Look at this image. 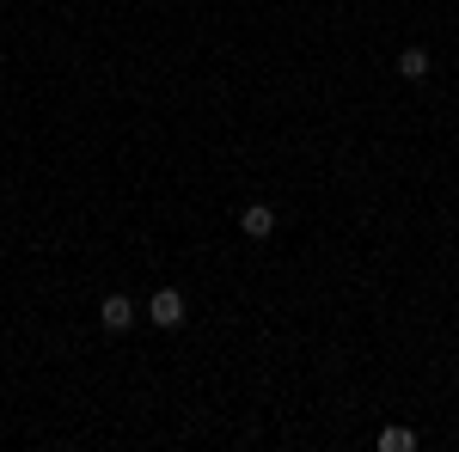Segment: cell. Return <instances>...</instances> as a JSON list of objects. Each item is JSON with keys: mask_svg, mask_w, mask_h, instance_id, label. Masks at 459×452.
<instances>
[{"mask_svg": "<svg viewBox=\"0 0 459 452\" xmlns=\"http://www.w3.org/2000/svg\"><path fill=\"white\" fill-rule=\"evenodd\" d=\"M142 312H147V324H160V330H178V324H184V294H178V287H160V294L147 300Z\"/></svg>", "mask_w": 459, "mask_h": 452, "instance_id": "cell-1", "label": "cell"}, {"mask_svg": "<svg viewBox=\"0 0 459 452\" xmlns=\"http://www.w3.org/2000/svg\"><path fill=\"white\" fill-rule=\"evenodd\" d=\"M135 318H142V312H135V300H129V294H105V306H99V324H105L110 337H123Z\"/></svg>", "mask_w": 459, "mask_h": 452, "instance_id": "cell-2", "label": "cell"}, {"mask_svg": "<svg viewBox=\"0 0 459 452\" xmlns=\"http://www.w3.org/2000/svg\"><path fill=\"white\" fill-rule=\"evenodd\" d=\"M239 233H246V239H270V233H276V209H264V202L239 209Z\"/></svg>", "mask_w": 459, "mask_h": 452, "instance_id": "cell-3", "label": "cell"}, {"mask_svg": "<svg viewBox=\"0 0 459 452\" xmlns=\"http://www.w3.org/2000/svg\"><path fill=\"white\" fill-rule=\"evenodd\" d=\"M398 73H404V80H423V73H429V49H417V43H411V49L398 55Z\"/></svg>", "mask_w": 459, "mask_h": 452, "instance_id": "cell-4", "label": "cell"}, {"mask_svg": "<svg viewBox=\"0 0 459 452\" xmlns=\"http://www.w3.org/2000/svg\"><path fill=\"white\" fill-rule=\"evenodd\" d=\"M417 447V428H386L380 434V452H411Z\"/></svg>", "mask_w": 459, "mask_h": 452, "instance_id": "cell-5", "label": "cell"}]
</instances>
